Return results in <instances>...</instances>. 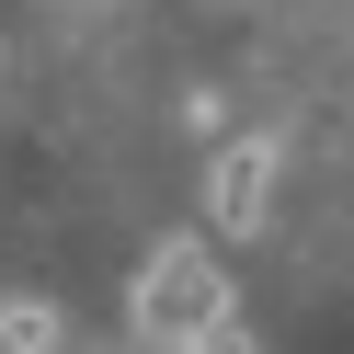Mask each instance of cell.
Here are the masks:
<instances>
[{"label": "cell", "instance_id": "cell-3", "mask_svg": "<svg viewBox=\"0 0 354 354\" xmlns=\"http://www.w3.org/2000/svg\"><path fill=\"white\" fill-rule=\"evenodd\" d=\"M0 343H12V354H46V343H69V320H57L46 297H12V308H0Z\"/></svg>", "mask_w": 354, "mask_h": 354}, {"label": "cell", "instance_id": "cell-1", "mask_svg": "<svg viewBox=\"0 0 354 354\" xmlns=\"http://www.w3.org/2000/svg\"><path fill=\"white\" fill-rule=\"evenodd\" d=\"M138 343H240V308H229V274L206 263V240H160L138 274Z\"/></svg>", "mask_w": 354, "mask_h": 354}, {"label": "cell", "instance_id": "cell-2", "mask_svg": "<svg viewBox=\"0 0 354 354\" xmlns=\"http://www.w3.org/2000/svg\"><path fill=\"white\" fill-rule=\"evenodd\" d=\"M206 217L229 240H252L263 217H274V138H229L217 149V171H206Z\"/></svg>", "mask_w": 354, "mask_h": 354}]
</instances>
